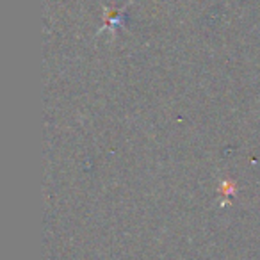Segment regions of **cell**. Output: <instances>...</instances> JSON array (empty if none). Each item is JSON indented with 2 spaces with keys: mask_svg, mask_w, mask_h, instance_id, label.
Returning <instances> with one entry per match:
<instances>
[{
  "mask_svg": "<svg viewBox=\"0 0 260 260\" xmlns=\"http://www.w3.org/2000/svg\"><path fill=\"white\" fill-rule=\"evenodd\" d=\"M132 4V0H130L128 4H125L121 9H111L107 6H104V11H105V22H104V27L98 29V34L104 32V30H111L112 34L116 32L119 25L125 22V11L128 9V6Z\"/></svg>",
  "mask_w": 260,
  "mask_h": 260,
  "instance_id": "6da1fadb",
  "label": "cell"
}]
</instances>
